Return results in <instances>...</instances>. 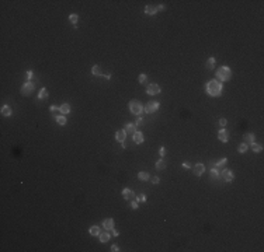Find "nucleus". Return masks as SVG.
<instances>
[{
  "label": "nucleus",
  "mask_w": 264,
  "mask_h": 252,
  "mask_svg": "<svg viewBox=\"0 0 264 252\" xmlns=\"http://www.w3.org/2000/svg\"><path fill=\"white\" fill-rule=\"evenodd\" d=\"M34 80H37L35 76H34V71L33 70H28L27 71V81H34Z\"/></svg>",
  "instance_id": "obj_32"
},
{
  "label": "nucleus",
  "mask_w": 264,
  "mask_h": 252,
  "mask_svg": "<svg viewBox=\"0 0 264 252\" xmlns=\"http://www.w3.org/2000/svg\"><path fill=\"white\" fill-rule=\"evenodd\" d=\"M69 21L73 24V27L77 28V22H79V16L77 14H70L69 16Z\"/></svg>",
  "instance_id": "obj_28"
},
{
  "label": "nucleus",
  "mask_w": 264,
  "mask_h": 252,
  "mask_svg": "<svg viewBox=\"0 0 264 252\" xmlns=\"http://www.w3.org/2000/svg\"><path fill=\"white\" fill-rule=\"evenodd\" d=\"M111 231H113V235H114V237H118V235H119V233H118L117 230H115V227H114V228H113Z\"/></svg>",
  "instance_id": "obj_41"
},
{
  "label": "nucleus",
  "mask_w": 264,
  "mask_h": 252,
  "mask_svg": "<svg viewBox=\"0 0 264 252\" xmlns=\"http://www.w3.org/2000/svg\"><path fill=\"white\" fill-rule=\"evenodd\" d=\"M110 238H111V234H110L108 231H105V233H100V235H98V240H100V242H103V244L108 242L110 241Z\"/></svg>",
  "instance_id": "obj_17"
},
{
  "label": "nucleus",
  "mask_w": 264,
  "mask_h": 252,
  "mask_svg": "<svg viewBox=\"0 0 264 252\" xmlns=\"http://www.w3.org/2000/svg\"><path fill=\"white\" fill-rule=\"evenodd\" d=\"M128 107H129V111H131L132 115H135V116H142L143 105H142V102L140 101H138V100H132V101H129Z\"/></svg>",
  "instance_id": "obj_3"
},
{
  "label": "nucleus",
  "mask_w": 264,
  "mask_h": 252,
  "mask_svg": "<svg viewBox=\"0 0 264 252\" xmlns=\"http://www.w3.org/2000/svg\"><path fill=\"white\" fill-rule=\"evenodd\" d=\"M100 233H101V228H100L98 225H92V227L89 228V234L93 237H98Z\"/></svg>",
  "instance_id": "obj_16"
},
{
  "label": "nucleus",
  "mask_w": 264,
  "mask_h": 252,
  "mask_svg": "<svg viewBox=\"0 0 264 252\" xmlns=\"http://www.w3.org/2000/svg\"><path fill=\"white\" fill-rule=\"evenodd\" d=\"M49 111H51V112H56V111H59V107H56V105H51V107H49Z\"/></svg>",
  "instance_id": "obj_37"
},
{
  "label": "nucleus",
  "mask_w": 264,
  "mask_h": 252,
  "mask_svg": "<svg viewBox=\"0 0 264 252\" xmlns=\"http://www.w3.org/2000/svg\"><path fill=\"white\" fill-rule=\"evenodd\" d=\"M155 167H156V170H159V171H160V170H164V168H166L167 167V162H166V160H164V158H160V160H157V162L156 164H155Z\"/></svg>",
  "instance_id": "obj_23"
},
{
  "label": "nucleus",
  "mask_w": 264,
  "mask_h": 252,
  "mask_svg": "<svg viewBox=\"0 0 264 252\" xmlns=\"http://www.w3.org/2000/svg\"><path fill=\"white\" fill-rule=\"evenodd\" d=\"M0 112H1V115L3 116H11V113H13V111H11V108L6 104V105H3L1 107V109H0Z\"/></svg>",
  "instance_id": "obj_22"
},
{
  "label": "nucleus",
  "mask_w": 264,
  "mask_h": 252,
  "mask_svg": "<svg viewBox=\"0 0 264 252\" xmlns=\"http://www.w3.org/2000/svg\"><path fill=\"white\" fill-rule=\"evenodd\" d=\"M124 130H125V133L128 134H134L135 132H136V125L135 123H127L125 125V128H124Z\"/></svg>",
  "instance_id": "obj_18"
},
{
  "label": "nucleus",
  "mask_w": 264,
  "mask_h": 252,
  "mask_svg": "<svg viewBox=\"0 0 264 252\" xmlns=\"http://www.w3.org/2000/svg\"><path fill=\"white\" fill-rule=\"evenodd\" d=\"M111 251H113V252H118L119 249H118V247H117V245H115V244H114L113 247H111Z\"/></svg>",
  "instance_id": "obj_42"
},
{
  "label": "nucleus",
  "mask_w": 264,
  "mask_h": 252,
  "mask_svg": "<svg viewBox=\"0 0 264 252\" xmlns=\"http://www.w3.org/2000/svg\"><path fill=\"white\" fill-rule=\"evenodd\" d=\"M249 150V144H246L244 142H243L242 144H239V147H237V151L240 153V154H243V153H246V151Z\"/></svg>",
  "instance_id": "obj_30"
},
{
  "label": "nucleus",
  "mask_w": 264,
  "mask_h": 252,
  "mask_svg": "<svg viewBox=\"0 0 264 252\" xmlns=\"http://www.w3.org/2000/svg\"><path fill=\"white\" fill-rule=\"evenodd\" d=\"M226 123H228V121L225 118H221L219 119V126H221V128H225V126H226Z\"/></svg>",
  "instance_id": "obj_35"
},
{
  "label": "nucleus",
  "mask_w": 264,
  "mask_h": 252,
  "mask_svg": "<svg viewBox=\"0 0 264 252\" xmlns=\"http://www.w3.org/2000/svg\"><path fill=\"white\" fill-rule=\"evenodd\" d=\"M159 154H160V157H164L166 156V147H160V149H159Z\"/></svg>",
  "instance_id": "obj_36"
},
{
  "label": "nucleus",
  "mask_w": 264,
  "mask_h": 252,
  "mask_svg": "<svg viewBox=\"0 0 264 252\" xmlns=\"http://www.w3.org/2000/svg\"><path fill=\"white\" fill-rule=\"evenodd\" d=\"M159 107H160V102L149 101L145 105V108H143V112H145V113H153V112H156L157 109H159Z\"/></svg>",
  "instance_id": "obj_5"
},
{
  "label": "nucleus",
  "mask_w": 264,
  "mask_h": 252,
  "mask_svg": "<svg viewBox=\"0 0 264 252\" xmlns=\"http://www.w3.org/2000/svg\"><path fill=\"white\" fill-rule=\"evenodd\" d=\"M55 121H56V123L60 125V126H65L68 123V119H66L65 115H56L55 116Z\"/></svg>",
  "instance_id": "obj_20"
},
{
  "label": "nucleus",
  "mask_w": 264,
  "mask_h": 252,
  "mask_svg": "<svg viewBox=\"0 0 264 252\" xmlns=\"http://www.w3.org/2000/svg\"><path fill=\"white\" fill-rule=\"evenodd\" d=\"M122 198H124L125 200H132V199L135 198V193L132 192L129 188H124L122 189Z\"/></svg>",
  "instance_id": "obj_11"
},
{
  "label": "nucleus",
  "mask_w": 264,
  "mask_h": 252,
  "mask_svg": "<svg viewBox=\"0 0 264 252\" xmlns=\"http://www.w3.org/2000/svg\"><path fill=\"white\" fill-rule=\"evenodd\" d=\"M215 79L219 83H225V81H229L232 79V70L229 66H221L219 69L215 71Z\"/></svg>",
  "instance_id": "obj_2"
},
{
  "label": "nucleus",
  "mask_w": 264,
  "mask_h": 252,
  "mask_svg": "<svg viewBox=\"0 0 264 252\" xmlns=\"http://www.w3.org/2000/svg\"><path fill=\"white\" fill-rule=\"evenodd\" d=\"M47 98H48V91H47L45 87H42L38 92V100H47Z\"/></svg>",
  "instance_id": "obj_26"
},
{
  "label": "nucleus",
  "mask_w": 264,
  "mask_h": 252,
  "mask_svg": "<svg viewBox=\"0 0 264 252\" xmlns=\"http://www.w3.org/2000/svg\"><path fill=\"white\" fill-rule=\"evenodd\" d=\"M92 74L93 76H103V71H101V67L98 64H94L92 67Z\"/></svg>",
  "instance_id": "obj_27"
},
{
  "label": "nucleus",
  "mask_w": 264,
  "mask_h": 252,
  "mask_svg": "<svg viewBox=\"0 0 264 252\" xmlns=\"http://www.w3.org/2000/svg\"><path fill=\"white\" fill-rule=\"evenodd\" d=\"M218 139L221 140L222 143H228L229 142V132L225 128H221L218 132Z\"/></svg>",
  "instance_id": "obj_8"
},
{
  "label": "nucleus",
  "mask_w": 264,
  "mask_h": 252,
  "mask_svg": "<svg viewBox=\"0 0 264 252\" xmlns=\"http://www.w3.org/2000/svg\"><path fill=\"white\" fill-rule=\"evenodd\" d=\"M138 81H139L140 84H146V83H148V76H146V74H140L139 77H138Z\"/></svg>",
  "instance_id": "obj_33"
},
{
  "label": "nucleus",
  "mask_w": 264,
  "mask_h": 252,
  "mask_svg": "<svg viewBox=\"0 0 264 252\" xmlns=\"http://www.w3.org/2000/svg\"><path fill=\"white\" fill-rule=\"evenodd\" d=\"M59 112H60V115H68V113L70 112V105L68 104V102L62 104V105L59 107Z\"/></svg>",
  "instance_id": "obj_21"
},
{
  "label": "nucleus",
  "mask_w": 264,
  "mask_h": 252,
  "mask_svg": "<svg viewBox=\"0 0 264 252\" xmlns=\"http://www.w3.org/2000/svg\"><path fill=\"white\" fill-rule=\"evenodd\" d=\"M132 140H134L135 144H142V143L145 142V136H143V133H142V132L136 130V132L132 134Z\"/></svg>",
  "instance_id": "obj_9"
},
{
  "label": "nucleus",
  "mask_w": 264,
  "mask_h": 252,
  "mask_svg": "<svg viewBox=\"0 0 264 252\" xmlns=\"http://www.w3.org/2000/svg\"><path fill=\"white\" fill-rule=\"evenodd\" d=\"M222 91H223V86H222V83H219L216 79H212V80L207 81V84H205V92H207L208 95L216 98V97L222 95Z\"/></svg>",
  "instance_id": "obj_1"
},
{
  "label": "nucleus",
  "mask_w": 264,
  "mask_h": 252,
  "mask_svg": "<svg viewBox=\"0 0 264 252\" xmlns=\"http://www.w3.org/2000/svg\"><path fill=\"white\" fill-rule=\"evenodd\" d=\"M140 202H143V203L146 202V195H140Z\"/></svg>",
  "instance_id": "obj_44"
},
{
  "label": "nucleus",
  "mask_w": 264,
  "mask_h": 252,
  "mask_svg": "<svg viewBox=\"0 0 264 252\" xmlns=\"http://www.w3.org/2000/svg\"><path fill=\"white\" fill-rule=\"evenodd\" d=\"M145 14H148V16H155V14H157L156 7H155V6L148 4V6L145 7Z\"/></svg>",
  "instance_id": "obj_19"
},
{
  "label": "nucleus",
  "mask_w": 264,
  "mask_h": 252,
  "mask_svg": "<svg viewBox=\"0 0 264 252\" xmlns=\"http://www.w3.org/2000/svg\"><path fill=\"white\" fill-rule=\"evenodd\" d=\"M138 206H139V204H138V202H136V200H135V202H131V207H132L134 210L138 209Z\"/></svg>",
  "instance_id": "obj_39"
},
{
  "label": "nucleus",
  "mask_w": 264,
  "mask_h": 252,
  "mask_svg": "<svg viewBox=\"0 0 264 252\" xmlns=\"http://www.w3.org/2000/svg\"><path fill=\"white\" fill-rule=\"evenodd\" d=\"M204 172H205V165H204V164L198 162V164H195V165L193 167V174H194L195 177H201Z\"/></svg>",
  "instance_id": "obj_10"
},
{
  "label": "nucleus",
  "mask_w": 264,
  "mask_h": 252,
  "mask_svg": "<svg viewBox=\"0 0 264 252\" xmlns=\"http://www.w3.org/2000/svg\"><path fill=\"white\" fill-rule=\"evenodd\" d=\"M226 162H228V158L223 157V158H219L218 161H215V162H214V167H215V168H222L223 165H226Z\"/></svg>",
  "instance_id": "obj_25"
},
{
  "label": "nucleus",
  "mask_w": 264,
  "mask_h": 252,
  "mask_svg": "<svg viewBox=\"0 0 264 252\" xmlns=\"http://www.w3.org/2000/svg\"><path fill=\"white\" fill-rule=\"evenodd\" d=\"M159 182H160V178H159V177H153V178H152V183L157 185Z\"/></svg>",
  "instance_id": "obj_38"
},
{
  "label": "nucleus",
  "mask_w": 264,
  "mask_h": 252,
  "mask_svg": "<svg viewBox=\"0 0 264 252\" xmlns=\"http://www.w3.org/2000/svg\"><path fill=\"white\" fill-rule=\"evenodd\" d=\"M209 178L211 179H219L221 178V170L219 168H211V171H209Z\"/></svg>",
  "instance_id": "obj_14"
},
{
  "label": "nucleus",
  "mask_w": 264,
  "mask_h": 252,
  "mask_svg": "<svg viewBox=\"0 0 264 252\" xmlns=\"http://www.w3.org/2000/svg\"><path fill=\"white\" fill-rule=\"evenodd\" d=\"M34 90H35V83L34 81H25L21 86V94L25 97L31 95L34 92Z\"/></svg>",
  "instance_id": "obj_4"
},
{
  "label": "nucleus",
  "mask_w": 264,
  "mask_h": 252,
  "mask_svg": "<svg viewBox=\"0 0 264 252\" xmlns=\"http://www.w3.org/2000/svg\"><path fill=\"white\" fill-rule=\"evenodd\" d=\"M125 139H127V133H125L124 129H122V130H117V132H115V140H117V142H119V143H124Z\"/></svg>",
  "instance_id": "obj_12"
},
{
  "label": "nucleus",
  "mask_w": 264,
  "mask_h": 252,
  "mask_svg": "<svg viewBox=\"0 0 264 252\" xmlns=\"http://www.w3.org/2000/svg\"><path fill=\"white\" fill-rule=\"evenodd\" d=\"M156 10H157V11H163V10H164V6H163V4H159V6L156 7Z\"/></svg>",
  "instance_id": "obj_40"
},
{
  "label": "nucleus",
  "mask_w": 264,
  "mask_h": 252,
  "mask_svg": "<svg viewBox=\"0 0 264 252\" xmlns=\"http://www.w3.org/2000/svg\"><path fill=\"white\" fill-rule=\"evenodd\" d=\"M135 125H136V128H138V126H140V125H143V118H142V116H138V119H136Z\"/></svg>",
  "instance_id": "obj_34"
},
{
  "label": "nucleus",
  "mask_w": 264,
  "mask_h": 252,
  "mask_svg": "<svg viewBox=\"0 0 264 252\" xmlns=\"http://www.w3.org/2000/svg\"><path fill=\"white\" fill-rule=\"evenodd\" d=\"M138 178H139L140 181H148L151 177H149V174H148L146 171H140L139 174H138Z\"/></svg>",
  "instance_id": "obj_31"
},
{
  "label": "nucleus",
  "mask_w": 264,
  "mask_h": 252,
  "mask_svg": "<svg viewBox=\"0 0 264 252\" xmlns=\"http://www.w3.org/2000/svg\"><path fill=\"white\" fill-rule=\"evenodd\" d=\"M160 91H162V88L159 84H149L146 87V92L149 95H157V94H160Z\"/></svg>",
  "instance_id": "obj_7"
},
{
  "label": "nucleus",
  "mask_w": 264,
  "mask_h": 252,
  "mask_svg": "<svg viewBox=\"0 0 264 252\" xmlns=\"http://www.w3.org/2000/svg\"><path fill=\"white\" fill-rule=\"evenodd\" d=\"M215 63H216L215 58H212V56H211L209 59L207 60V63H205V67H207L208 70H214V69H215Z\"/></svg>",
  "instance_id": "obj_24"
},
{
  "label": "nucleus",
  "mask_w": 264,
  "mask_h": 252,
  "mask_svg": "<svg viewBox=\"0 0 264 252\" xmlns=\"http://www.w3.org/2000/svg\"><path fill=\"white\" fill-rule=\"evenodd\" d=\"M243 140H244V143H246V144H252V143L256 142V136H254L253 133H244Z\"/></svg>",
  "instance_id": "obj_15"
},
{
  "label": "nucleus",
  "mask_w": 264,
  "mask_h": 252,
  "mask_svg": "<svg viewBox=\"0 0 264 252\" xmlns=\"http://www.w3.org/2000/svg\"><path fill=\"white\" fill-rule=\"evenodd\" d=\"M250 147H252V150H253L254 153H260V151H263V146H261V144H257L256 142H254V143H252V144H250Z\"/></svg>",
  "instance_id": "obj_29"
},
{
  "label": "nucleus",
  "mask_w": 264,
  "mask_h": 252,
  "mask_svg": "<svg viewBox=\"0 0 264 252\" xmlns=\"http://www.w3.org/2000/svg\"><path fill=\"white\" fill-rule=\"evenodd\" d=\"M221 178H223V181H225V182H233V179H235V174H233V171L225 168V170H222V171H221Z\"/></svg>",
  "instance_id": "obj_6"
},
{
  "label": "nucleus",
  "mask_w": 264,
  "mask_h": 252,
  "mask_svg": "<svg viewBox=\"0 0 264 252\" xmlns=\"http://www.w3.org/2000/svg\"><path fill=\"white\" fill-rule=\"evenodd\" d=\"M103 227L107 231H111L114 228V219H104L103 220Z\"/></svg>",
  "instance_id": "obj_13"
},
{
  "label": "nucleus",
  "mask_w": 264,
  "mask_h": 252,
  "mask_svg": "<svg viewBox=\"0 0 264 252\" xmlns=\"http://www.w3.org/2000/svg\"><path fill=\"white\" fill-rule=\"evenodd\" d=\"M183 168H191V164L190 162H183Z\"/></svg>",
  "instance_id": "obj_43"
}]
</instances>
